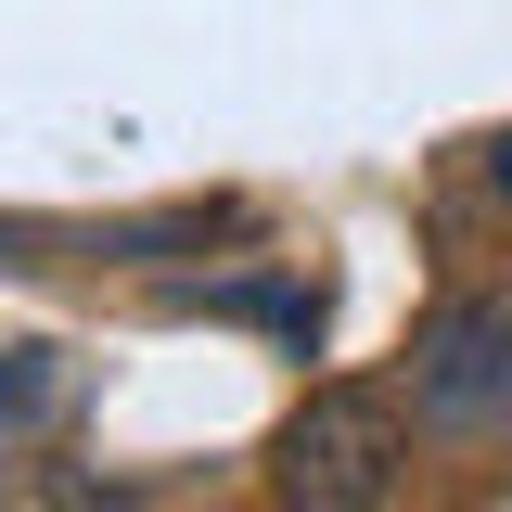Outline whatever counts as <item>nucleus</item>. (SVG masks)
Here are the masks:
<instances>
[{
  "label": "nucleus",
  "mask_w": 512,
  "mask_h": 512,
  "mask_svg": "<svg viewBox=\"0 0 512 512\" xmlns=\"http://www.w3.org/2000/svg\"><path fill=\"white\" fill-rule=\"evenodd\" d=\"M397 397L384 384H308L295 423L269 436V512H384L397 500Z\"/></svg>",
  "instance_id": "f257e3e1"
},
{
  "label": "nucleus",
  "mask_w": 512,
  "mask_h": 512,
  "mask_svg": "<svg viewBox=\"0 0 512 512\" xmlns=\"http://www.w3.org/2000/svg\"><path fill=\"white\" fill-rule=\"evenodd\" d=\"M410 410L436 436H500L512 423V295H448L410 346Z\"/></svg>",
  "instance_id": "f03ea898"
},
{
  "label": "nucleus",
  "mask_w": 512,
  "mask_h": 512,
  "mask_svg": "<svg viewBox=\"0 0 512 512\" xmlns=\"http://www.w3.org/2000/svg\"><path fill=\"white\" fill-rule=\"evenodd\" d=\"M39 397H52V359H39V346H13V359H0V423H13V410H39Z\"/></svg>",
  "instance_id": "7ed1b4c3"
},
{
  "label": "nucleus",
  "mask_w": 512,
  "mask_h": 512,
  "mask_svg": "<svg viewBox=\"0 0 512 512\" xmlns=\"http://www.w3.org/2000/svg\"><path fill=\"white\" fill-rule=\"evenodd\" d=\"M64 512H116V487H77V500H64Z\"/></svg>",
  "instance_id": "20e7f679"
}]
</instances>
